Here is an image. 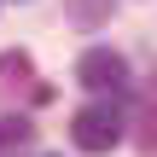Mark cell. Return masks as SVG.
<instances>
[{
    "instance_id": "3",
    "label": "cell",
    "mask_w": 157,
    "mask_h": 157,
    "mask_svg": "<svg viewBox=\"0 0 157 157\" xmlns=\"http://www.w3.org/2000/svg\"><path fill=\"white\" fill-rule=\"evenodd\" d=\"M140 134H134V146L140 151H157V76L146 82V93H140V122H134Z\"/></svg>"
},
{
    "instance_id": "5",
    "label": "cell",
    "mask_w": 157,
    "mask_h": 157,
    "mask_svg": "<svg viewBox=\"0 0 157 157\" xmlns=\"http://www.w3.org/2000/svg\"><path fill=\"white\" fill-rule=\"evenodd\" d=\"M70 12H76L82 23H99V17L111 12V0H70Z\"/></svg>"
},
{
    "instance_id": "1",
    "label": "cell",
    "mask_w": 157,
    "mask_h": 157,
    "mask_svg": "<svg viewBox=\"0 0 157 157\" xmlns=\"http://www.w3.org/2000/svg\"><path fill=\"white\" fill-rule=\"evenodd\" d=\"M122 111L111 105V99H93V105H82L76 117H70V140H76V151H111V146H122Z\"/></svg>"
},
{
    "instance_id": "2",
    "label": "cell",
    "mask_w": 157,
    "mask_h": 157,
    "mask_svg": "<svg viewBox=\"0 0 157 157\" xmlns=\"http://www.w3.org/2000/svg\"><path fill=\"white\" fill-rule=\"evenodd\" d=\"M76 82L93 87V93H122V87H128V58H122L117 47H87V52L76 58Z\"/></svg>"
},
{
    "instance_id": "6",
    "label": "cell",
    "mask_w": 157,
    "mask_h": 157,
    "mask_svg": "<svg viewBox=\"0 0 157 157\" xmlns=\"http://www.w3.org/2000/svg\"><path fill=\"white\" fill-rule=\"evenodd\" d=\"M29 52H0V76H29Z\"/></svg>"
},
{
    "instance_id": "4",
    "label": "cell",
    "mask_w": 157,
    "mask_h": 157,
    "mask_svg": "<svg viewBox=\"0 0 157 157\" xmlns=\"http://www.w3.org/2000/svg\"><path fill=\"white\" fill-rule=\"evenodd\" d=\"M29 134H35L29 117H0V151H6V146H23Z\"/></svg>"
},
{
    "instance_id": "7",
    "label": "cell",
    "mask_w": 157,
    "mask_h": 157,
    "mask_svg": "<svg viewBox=\"0 0 157 157\" xmlns=\"http://www.w3.org/2000/svg\"><path fill=\"white\" fill-rule=\"evenodd\" d=\"M47 157H58V151H47Z\"/></svg>"
}]
</instances>
